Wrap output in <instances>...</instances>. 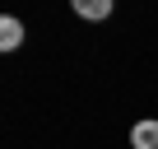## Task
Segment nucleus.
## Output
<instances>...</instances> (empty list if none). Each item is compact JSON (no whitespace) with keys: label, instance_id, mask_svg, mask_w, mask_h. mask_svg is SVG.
I'll list each match as a JSON object with an SVG mask.
<instances>
[{"label":"nucleus","instance_id":"obj_1","mask_svg":"<svg viewBox=\"0 0 158 149\" xmlns=\"http://www.w3.org/2000/svg\"><path fill=\"white\" fill-rule=\"evenodd\" d=\"M23 23L14 19V14H0V51H14V47H23Z\"/></svg>","mask_w":158,"mask_h":149},{"label":"nucleus","instance_id":"obj_2","mask_svg":"<svg viewBox=\"0 0 158 149\" xmlns=\"http://www.w3.org/2000/svg\"><path fill=\"white\" fill-rule=\"evenodd\" d=\"M130 149H158V121H135L130 126Z\"/></svg>","mask_w":158,"mask_h":149},{"label":"nucleus","instance_id":"obj_3","mask_svg":"<svg viewBox=\"0 0 158 149\" xmlns=\"http://www.w3.org/2000/svg\"><path fill=\"white\" fill-rule=\"evenodd\" d=\"M70 5H74V14H79V19H93V23H98V19H107V14H112L116 0H70Z\"/></svg>","mask_w":158,"mask_h":149}]
</instances>
